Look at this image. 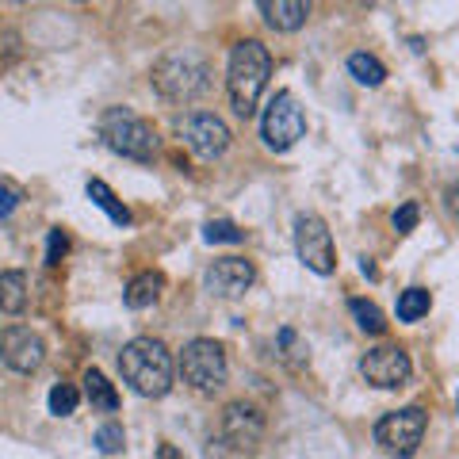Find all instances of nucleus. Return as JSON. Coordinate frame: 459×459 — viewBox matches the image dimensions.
I'll list each match as a JSON object with an SVG mask.
<instances>
[{
  "label": "nucleus",
  "instance_id": "f3484780",
  "mask_svg": "<svg viewBox=\"0 0 459 459\" xmlns=\"http://www.w3.org/2000/svg\"><path fill=\"white\" fill-rule=\"evenodd\" d=\"M27 307V276L20 268L0 272V310L4 314H23Z\"/></svg>",
  "mask_w": 459,
  "mask_h": 459
},
{
  "label": "nucleus",
  "instance_id": "cd10ccee",
  "mask_svg": "<svg viewBox=\"0 0 459 459\" xmlns=\"http://www.w3.org/2000/svg\"><path fill=\"white\" fill-rule=\"evenodd\" d=\"M23 204V192L16 188V184H8V180H0V219H8L12 211H16Z\"/></svg>",
  "mask_w": 459,
  "mask_h": 459
},
{
  "label": "nucleus",
  "instance_id": "5701e85b",
  "mask_svg": "<svg viewBox=\"0 0 459 459\" xmlns=\"http://www.w3.org/2000/svg\"><path fill=\"white\" fill-rule=\"evenodd\" d=\"M276 344H280V360L283 364H291V368H303L307 364V341H299L295 329H280Z\"/></svg>",
  "mask_w": 459,
  "mask_h": 459
},
{
  "label": "nucleus",
  "instance_id": "2eb2a0df",
  "mask_svg": "<svg viewBox=\"0 0 459 459\" xmlns=\"http://www.w3.org/2000/svg\"><path fill=\"white\" fill-rule=\"evenodd\" d=\"M161 291H165V276H161V272H138V276L126 283L123 303L131 310H146V307H153L157 299H161Z\"/></svg>",
  "mask_w": 459,
  "mask_h": 459
},
{
  "label": "nucleus",
  "instance_id": "0eeeda50",
  "mask_svg": "<svg viewBox=\"0 0 459 459\" xmlns=\"http://www.w3.org/2000/svg\"><path fill=\"white\" fill-rule=\"evenodd\" d=\"M261 134H264V146L276 150V153H287L307 134V115L291 92H276L268 100L264 119H261Z\"/></svg>",
  "mask_w": 459,
  "mask_h": 459
},
{
  "label": "nucleus",
  "instance_id": "9b49d317",
  "mask_svg": "<svg viewBox=\"0 0 459 459\" xmlns=\"http://www.w3.org/2000/svg\"><path fill=\"white\" fill-rule=\"evenodd\" d=\"M222 440L230 444V452L253 455L264 440V413L246 406V402H230L222 413Z\"/></svg>",
  "mask_w": 459,
  "mask_h": 459
},
{
  "label": "nucleus",
  "instance_id": "f257e3e1",
  "mask_svg": "<svg viewBox=\"0 0 459 459\" xmlns=\"http://www.w3.org/2000/svg\"><path fill=\"white\" fill-rule=\"evenodd\" d=\"M272 77V54L261 39H246L238 42L234 54H230V69H226V92H230V108H234L241 119H249L261 104V96L268 89Z\"/></svg>",
  "mask_w": 459,
  "mask_h": 459
},
{
  "label": "nucleus",
  "instance_id": "7c9ffc66",
  "mask_svg": "<svg viewBox=\"0 0 459 459\" xmlns=\"http://www.w3.org/2000/svg\"><path fill=\"white\" fill-rule=\"evenodd\" d=\"M455 406H459V391H455Z\"/></svg>",
  "mask_w": 459,
  "mask_h": 459
},
{
  "label": "nucleus",
  "instance_id": "b1692460",
  "mask_svg": "<svg viewBox=\"0 0 459 459\" xmlns=\"http://www.w3.org/2000/svg\"><path fill=\"white\" fill-rule=\"evenodd\" d=\"M204 238L211 241H222V246H241L246 241V230H241L238 222H230V219H211L207 226H204Z\"/></svg>",
  "mask_w": 459,
  "mask_h": 459
},
{
  "label": "nucleus",
  "instance_id": "c85d7f7f",
  "mask_svg": "<svg viewBox=\"0 0 459 459\" xmlns=\"http://www.w3.org/2000/svg\"><path fill=\"white\" fill-rule=\"evenodd\" d=\"M448 211L459 214V184H452V188H448Z\"/></svg>",
  "mask_w": 459,
  "mask_h": 459
},
{
  "label": "nucleus",
  "instance_id": "9d476101",
  "mask_svg": "<svg viewBox=\"0 0 459 459\" xmlns=\"http://www.w3.org/2000/svg\"><path fill=\"white\" fill-rule=\"evenodd\" d=\"M360 376L379 386V391H398V386H406L410 376H413V364L410 356L398 349V344H379V349H368L364 360H360Z\"/></svg>",
  "mask_w": 459,
  "mask_h": 459
},
{
  "label": "nucleus",
  "instance_id": "f03ea898",
  "mask_svg": "<svg viewBox=\"0 0 459 459\" xmlns=\"http://www.w3.org/2000/svg\"><path fill=\"white\" fill-rule=\"evenodd\" d=\"M119 371H123V379L131 383L134 394H142V398H165L172 391L177 364H172V352H169L165 341L134 337L119 352Z\"/></svg>",
  "mask_w": 459,
  "mask_h": 459
},
{
  "label": "nucleus",
  "instance_id": "423d86ee",
  "mask_svg": "<svg viewBox=\"0 0 459 459\" xmlns=\"http://www.w3.org/2000/svg\"><path fill=\"white\" fill-rule=\"evenodd\" d=\"M425 429H429V413H425L421 406L394 410V413H386V418H379V425H376V444H379L386 455L410 459L413 452L421 448Z\"/></svg>",
  "mask_w": 459,
  "mask_h": 459
},
{
  "label": "nucleus",
  "instance_id": "4be33fe9",
  "mask_svg": "<svg viewBox=\"0 0 459 459\" xmlns=\"http://www.w3.org/2000/svg\"><path fill=\"white\" fill-rule=\"evenodd\" d=\"M47 406H50L54 418H69V413H77V406H81V391L69 383H57V386H50Z\"/></svg>",
  "mask_w": 459,
  "mask_h": 459
},
{
  "label": "nucleus",
  "instance_id": "6e6552de",
  "mask_svg": "<svg viewBox=\"0 0 459 459\" xmlns=\"http://www.w3.org/2000/svg\"><path fill=\"white\" fill-rule=\"evenodd\" d=\"M295 253L310 272L329 276L337 268V249H333V234L318 214H299L295 219Z\"/></svg>",
  "mask_w": 459,
  "mask_h": 459
},
{
  "label": "nucleus",
  "instance_id": "a878e982",
  "mask_svg": "<svg viewBox=\"0 0 459 459\" xmlns=\"http://www.w3.org/2000/svg\"><path fill=\"white\" fill-rule=\"evenodd\" d=\"M418 219H421V207L418 204H402L398 211H394V230H398V234H410V230L413 226H418Z\"/></svg>",
  "mask_w": 459,
  "mask_h": 459
},
{
  "label": "nucleus",
  "instance_id": "39448f33",
  "mask_svg": "<svg viewBox=\"0 0 459 459\" xmlns=\"http://www.w3.org/2000/svg\"><path fill=\"white\" fill-rule=\"evenodd\" d=\"M180 376L184 383L192 386L199 394H214L226 386V376H230V360H226V349L219 341L211 337H195L184 344L180 352Z\"/></svg>",
  "mask_w": 459,
  "mask_h": 459
},
{
  "label": "nucleus",
  "instance_id": "412c9836",
  "mask_svg": "<svg viewBox=\"0 0 459 459\" xmlns=\"http://www.w3.org/2000/svg\"><path fill=\"white\" fill-rule=\"evenodd\" d=\"M349 310H352V318H356V325H360L364 333H371V337L386 333V318H383V310L376 303H368V299H352Z\"/></svg>",
  "mask_w": 459,
  "mask_h": 459
},
{
  "label": "nucleus",
  "instance_id": "dca6fc26",
  "mask_svg": "<svg viewBox=\"0 0 459 459\" xmlns=\"http://www.w3.org/2000/svg\"><path fill=\"white\" fill-rule=\"evenodd\" d=\"M84 398H89L92 410H100V413H115V410H119V391H115V383L100 368L84 371Z\"/></svg>",
  "mask_w": 459,
  "mask_h": 459
},
{
  "label": "nucleus",
  "instance_id": "bb28decb",
  "mask_svg": "<svg viewBox=\"0 0 459 459\" xmlns=\"http://www.w3.org/2000/svg\"><path fill=\"white\" fill-rule=\"evenodd\" d=\"M65 253H69V238H65V230L57 226V230H50V241H47V264H62Z\"/></svg>",
  "mask_w": 459,
  "mask_h": 459
},
{
  "label": "nucleus",
  "instance_id": "a211bd4d",
  "mask_svg": "<svg viewBox=\"0 0 459 459\" xmlns=\"http://www.w3.org/2000/svg\"><path fill=\"white\" fill-rule=\"evenodd\" d=\"M89 199H92V204H96L100 211L108 214V219H111L115 226H131V211H126V207L119 204V195H115L104 180H89Z\"/></svg>",
  "mask_w": 459,
  "mask_h": 459
},
{
  "label": "nucleus",
  "instance_id": "4468645a",
  "mask_svg": "<svg viewBox=\"0 0 459 459\" xmlns=\"http://www.w3.org/2000/svg\"><path fill=\"white\" fill-rule=\"evenodd\" d=\"M261 16L272 31H299L310 16V4L307 0H261Z\"/></svg>",
  "mask_w": 459,
  "mask_h": 459
},
{
  "label": "nucleus",
  "instance_id": "c756f323",
  "mask_svg": "<svg viewBox=\"0 0 459 459\" xmlns=\"http://www.w3.org/2000/svg\"><path fill=\"white\" fill-rule=\"evenodd\" d=\"M161 459H180V455H177V452H172L169 444H165V448H161Z\"/></svg>",
  "mask_w": 459,
  "mask_h": 459
},
{
  "label": "nucleus",
  "instance_id": "aec40b11",
  "mask_svg": "<svg viewBox=\"0 0 459 459\" xmlns=\"http://www.w3.org/2000/svg\"><path fill=\"white\" fill-rule=\"evenodd\" d=\"M429 307H433V299H429L425 287H406V291L398 295V318L402 322H421Z\"/></svg>",
  "mask_w": 459,
  "mask_h": 459
},
{
  "label": "nucleus",
  "instance_id": "7ed1b4c3",
  "mask_svg": "<svg viewBox=\"0 0 459 459\" xmlns=\"http://www.w3.org/2000/svg\"><path fill=\"white\" fill-rule=\"evenodd\" d=\"M153 89L169 104H192V100L211 92V65L199 54H165L153 65Z\"/></svg>",
  "mask_w": 459,
  "mask_h": 459
},
{
  "label": "nucleus",
  "instance_id": "393cba45",
  "mask_svg": "<svg viewBox=\"0 0 459 459\" xmlns=\"http://www.w3.org/2000/svg\"><path fill=\"white\" fill-rule=\"evenodd\" d=\"M96 448L104 452V455L123 452V448H126V433H123V425H100V429H96Z\"/></svg>",
  "mask_w": 459,
  "mask_h": 459
},
{
  "label": "nucleus",
  "instance_id": "20e7f679",
  "mask_svg": "<svg viewBox=\"0 0 459 459\" xmlns=\"http://www.w3.org/2000/svg\"><path fill=\"white\" fill-rule=\"evenodd\" d=\"M100 138L119 157H131V161H142V165H150L157 157L153 126L142 119V115H134L131 108H108L100 115Z\"/></svg>",
  "mask_w": 459,
  "mask_h": 459
},
{
  "label": "nucleus",
  "instance_id": "f8f14e48",
  "mask_svg": "<svg viewBox=\"0 0 459 459\" xmlns=\"http://www.w3.org/2000/svg\"><path fill=\"white\" fill-rule=\"evenodd\" d=\"M0 360L12 371H20V376H31L47 360V344H42V337L31 325H8L0 333Z\"/></svg>",
  "mask_w": 459,
  "mask_h": 459
},
{
  "label": "nucleus",
  "instance_id": "1a4fd4ad",
  "mask_svg": "<svg viewBox=\"0 0 459 459\" xmlns=\"http://www.w3.org/2000/svg\"><path fill=\"white\" fill-rule=\"evenodd\" d=\"M177 134L184 138V146H188L195 157H204V161H214V157H222L230 150V126L211 111L184 115L177 123Z\"/></svg>",
  "mask_w": 459,
  "mask_h": 459
},
{
  "label": "nucleus",
  "instance_id": "6ab92c4d",
  "mask_svg": "<svg viewBox=\"0 0 459 459\" xmlns=\"http://www.w3.org/2000/svg\"><path fill=\"white\" fill-rule=\"evenodd\" d=\"M349 74L360 84H368V89H379V84L386 81V65L379 62L376 54H352L349 57Z\"/></svg>",
  "mask_w": 459,
  "mask_h": 459
},
{
  "label": "nucleus",
  "instance_id": "ddd939ff",
  "mask_svg": "<svg viewBox=\"0 0 459 459\" xmlns=\"http://www.w3.org/2000/svg\"><path fill=\"white\" fill-rule=\"evenodd\" d=\"M207 291L219 295V299H238L246 295L253 280H256V268L246 261V256H222V261H214L207 268Z\"/></svg>",
  "mask_w": 459,
  "mask_h": 459
}]
</instances>
